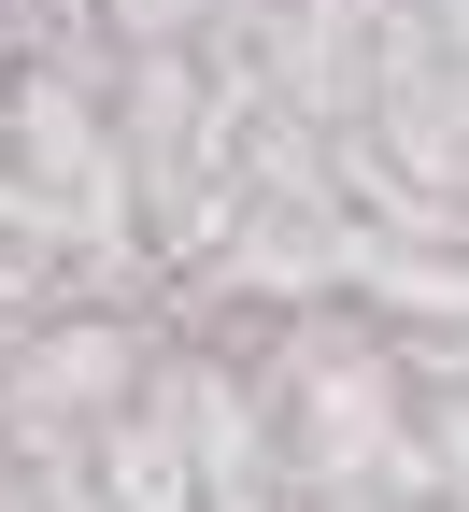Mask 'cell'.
<instances>
[{
    "label": "cell",
    "mask_w": 469,
    "mask_h": 512,
    "mask_svg": "<svg viewBox=\"0 0 469 512\" xmlns=\"http://www.w3.org/2000/svg\"><path fill=\"white\" fill-rule=\"evenodd\" d=\"M413 15H427V29H441V43L469 57V0H413Z\"/></svg>",
    "instance_id": "4"
},
{
    "label": "cell",
    "mask_w": 469,
    "mask_h": 512,
    "mask_svg": "<svg viewBox=\"0 0 469 512\" xmlns=\"http://www.w3.org/2000/svg\"><path fill=\"white\" fill-rule=\"evenodd\" d=\"M15 512H114V498H100L86 470H29V498H15Z\"/></svg>",
    "instance_id": "3"
},
{
    "label": "cell",
    "mask_w": 469,
    "mask_h": 512,
    "mask_svg": "<svg viewBox=\"0 0 469 512\" xmlns=\"http://www.w3.org/2000/svg\"><path fill=\"white\" fill-rule=\"evenodd\" d=\"M171 299H43L0 328V456L15 470H86L100 427L157 384Z\"/></svg>",
    "instance_id": "1"
},
{
    "label": "cell",
    "mask_w": 469,
    "mask_h": 512,
    "mask_svg": "<svg viewBox=\"0 0 469 512\" xmlns=\"http://www.w3.org/2000/svg\"><path fill=\"white\" fill-rule=\"evenodd\" d=\"M171 342H185V328H171ZM86 484H100L114 512H199V441H185V370H171V356H157V384H143V399L100 427Z\"/></svg>",
    "instance_id": "2"
}]
</instances>
